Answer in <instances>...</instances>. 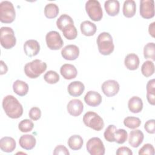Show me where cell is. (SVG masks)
I'll return each instance as SVG.
<instances>
[{"label": "cell", "instance_id": "13", "mask_svg": "<svg viewBox=\"0 0 155 155\" xmlns=\"http://www.w3.org/2000/svg\"><path fill=\"white\" fill-rule=\"evenodd\" d=\"M68 113L74 116L77 117L81 114L84 110V105L82 102L78 99L71 100L67 104V107Z\"/></svg>", "mask_w": 155, "mask_h": 155}, {"label": "cell", "instance_id": "27", "mask_svg": "<svg viewBox=\"0 0 155 155\" xmlns=\"http://www.w3.org/2000/svg\"><path fill=\"white\" fill-rule=\"evenodd\" d=\"M147 99L148 103L152 105L155 104V80L154 79L148 81L147 84Z\"/></svg>", "mask_w": 155, "mask_h": 155}, {"label": "cell", "instance_id": "7", "mask_svg": "<svg viewBox=\"0 0 155 155\" xmlns=\"http://www.w3.org/2000/svg\"><path fill=\"white\" fill-rule=\"evenodd\" d=\"M87 15L94 21H99L103 16V12L100 2L96 0H88L85 3Z\"/></svg>", "mask_w": 155, "mask_h": 155}, {"label": "cell", "instance_id": "28", "mask_svg": "<svg viewBox=\"0 0 155 155\" xmlns=\"http://www.w3.org/2000/svg\"><path fill=\"white\" fill-rule=\"evenodd\" d=\"M68 145L73 150H80L84 143V140L82 137L78 134H74L70 136L68 140Z\"/></svg>", "mask_w": 155, "mask_h": 155}, {"label": "cell", "instance_id": "9", "mask_svg": "<svg viewBox=\"0 0 155 155\" xmlns=\"http://www.w3.org/2000/svg\"><path fill=\"white\" fill-rule=\"evenodd\" d=\"M45 41L48 48L53 50H59L64 44L60 34L56 31H50L47 33L45 36Z\"/></svg>", "mask_w": 155, "mask_h": 155}, {"label": "cell", "instance_id": "15", "mask_svg": "<svg viewBox=\"0 0 155 155\" xmlns=\"http://www.w3.org/2000/svg\"><path fill=\"white\" fill-rule=\"evenodd\" d=\"M144 135L140 130L131 131L128 137V143L133 148L138 147L143 142Z\"/></svg>", "mask_w": 155, "mask_h": 155}, {"label": "cell", "instance_id": "32", "mask_svg": "<svg viewBox=\"0 0 155 155\" xmlns=\"http://www.w3.org/2000/svg\"><path fill=\"white\" fill-rule=\"evenodd\" d=\"M142 74L148 78L151 76L154 73V64L151 61H146L144 62L141 67Z\"/></svg>", "mask_w": 155, "mask_h": 155}, {"label": "cell", "instance_id": "2", "mask_svg": "<svg viewBox=\"0 0 155 155\" xmlns=\"http://www.w3.org/2000/svg\"><path fill=\"white\" fill-rule=\"evenodd\" d=\"M97 44L99 53L105 56L110 54L114 48L113 38L108 32H102L99 35Z\"/></svg>", "mask_w": 155, "mask_h": 155}, {"label": "cell", "instance_id": "38", "mask_svg": "<svg viewBox=\"0 0 155 155\" xmlns=\"http://www.w3.org/2000/svg\"><path fill=\"white\" fill-rule=\"evenodd\" d=\"M116 130H117V128L115 125H108L107 128L105 129L104 133L105 139L110 142H114V133Z\"/></svg>", "mask_w": 155, "mask_h": 155}, {"label": "cell", "instance_id": "23", "mask_svg": "<svg viewBox=\"0 0 155 155\" xmlns=\"http://www.w3.org/2000/svg\"><path fill=\"white\" fill-rule=\"evenodd\" d=\"M128 107L129 110L133 113H140L143 108L142 100L138 96H133L128 101Z\"/></svg>", "mask_w": 155, "mask_h": 155}, {"label": "cell", "instance_id": "45", "mask_svg": "<svg viewBox=\"0 0 155 155\" xmlns=\"http://www.w3.org/2000/svg\"><path fill=\"white\" fill-rule=\"evenodd\" d=\"M154 25H155V22H153L151 24H150L149 25V27H148V32H149L150 35H151V36L153 38H154V33H155V30H154L155 27H154Z\"/></svg>", "mask_w": 155, "mask_h": 155}, {"label": "cell", "instance_id": "29", "mask_svg": "<svg viewBox=\"0 0 155 155\" xmlns=\"http://www.w3.org/2000/svg\"><path fill=\"white\" fill-rule=\"evenodd\" d=\"M59 13V7L54 3L47 4L44 8L45 16L48 19L56 18Z\"/></svg>", "mask_w": 155, "mask_h": 155}, {"label": "cell", "instance_id": "6", "mask_svg": "<svg viewBox=\"0 0 155 155\" xmlns=\"http://www.w3.org/2000/svg\"><path fill=\"white\" fill-rule=\"evenodd\" d=\"M0 41L2 47L5 49L13 48L16 42L13 30L9 27H2L1 28Z\"/></svg>", "mask_w": 155, "mask_h": 155}, {"label": "cell", "instance_id": "16", "mask_svg": "<svg viewBox=\"0 0 155 155\" xmlns=\"http://www.w3.org/2000/svg\"><path fill=\"white\" fill-rule=\"evenodd\" d=\"M84 101L89 106L97 107L102 102V96L95 91H89L84 96Z\"/></svg>", "mask_w": 155, "mask_h": 155}, {"label": "cell", "instance_id": "31", "mask_svg": "<svg viewBox=\"0 0 155 155\" xmlns=\"http://www.w3.org/2000/svg\"><path fill=\"white\" fill-rule=\"evenodd\" d=\"M69 24H74V22L73 19L67 14L61 15L56 21V25L61 31H62L65 27Z\"/></svg>", "mask_w": 155, "mask_h": 155}, {"label": "cell", "instance_id": "35", "mask_svg": "<svg viewBox=\"0 0 155 155\" xmlns=\"http://www.w3.org/2000/svg\"><path fill=\"white\" fill-rule=\"evenodd\" d=\"M114 142L119 144L124 143L128 137V133L124 129H117L114 133Z\"/></svg>", "mask_w": 155, "mask_h": 155}, {"label": "cell", "instance_id": "36", "mask_svg": "<svg viewBox=\"0 0 155 155\" xmlns=\"http://www.w3.org/2000/svg\"><path fill=\"white\" fill-rule=\"evenodd\" d=\"M44 79L50 84H54L59 81V76L57 72L53 70L48 71L44 76Z\"/></svg>", "mask_w": 155, "mask_h": 155}, {"label": "cell", "instance_id": "20", "mask_svg": "<svg viewBox=\"0 0 155 155\" xmlns=\"http://www.w3.org/2000/svg\"><path fill=\"white\" fill-rule=\"evenodd\" d=\"M85 90V86L81 81H73L71 82L67 88L68 92L70 96L78 97L81 96Z\"/></svg>", "mask_w": 155, "mask_h": 155}, {"label": "cell", "instance_id": "18", "mask_svg": "<svg viewBox=\"0 0 155 155\" xmlns=\"http://www.w3.org/2000/svg\"><path fill=\"white\" fill-rule=\"evenodd\" d=\"M19 145L24 149L30 150L33 149L36 143V140L32 134H24L21 136L19 140Z\"/></svg>", "mask_w": 155, "mask_h": 155}, {"label": "cell", "instance_id": "39", "mask_svg": "<svg viewBox=\"0 0 155 155\" xmlns=\"http://www.w3.org/2000/svg\"><path fill=\"white\" fill-rule=\"evenodd\" d=\"M155 153L154 147L150 143L145 144L139 151V155L143 154H150L154 155Z\"/></svg>", "mask_w": 155, "mask_h": 155}, {"label": "cell", "instance_id": "12", "mask_svg": "<svg viewBox=\"0 0 155 155\" xmlns=\"http://www.w3.org/2000/svg\"><path fill=\"white\" fill-rule=\"evenodd\" d=\"M61 55L66 60L73 61L79 55V49L78 46L73 44L67 45L61 50Z\"/></svg>", "mask_w": 155, "mask_h": 155}, {"label": "cell", "instance_id": "3", "mask_svg": "<svg viewBox=\"0 0 155 155\" xmlns=\"http://www.w3.org/2000/svg\"><path fill=\"white\" fill-rule=\"evenodd\" d=\"M47 69V64L40 59H35L24 66L25 75L31 79L38 78Z\"/></svg>", "mask_w": 155, "mask_h": 155}, {"label": "cell", "instance_id": "8", "mask_svg": "<svg viewBox=\"0 0 155 155\" xmlns=\"http://www.w3.org/2000/svg\"><path fill=\"white\" fill-rule=\"evenodd\" d=\"M87 151L91 155H104L105 149L101 139L97 137L90 138L86 145Z\"/></svg>", "mask_w": 155, "mask_h": 155}, {"label": "cell", "instance_id": "44", "mask_svg": "<svg viewBox=\"0 0 155 155\" xmlns=\"http://www.w3.org/2000/svg\"><path fill=\"white\" fill-rule=\"evenodd\" d=\"M0 63H1V68H0L1 69V73H0V74L1 75H2V74H5L7 72L8 67H7V65L4 63V62L3 61L1 60L0 61Z\"/></svg>", "mask_w": 155, "mask_h": 155}, {"label": "cell", "instance_id": "14", "mask_svg": "<svg viewBox=\"0 0 155 155\" xmlns=\"http://www.w3.org/2000/svg\"><path fill=\"white\" fill-rule=\"evenodd\" d=\"M24 51L27 56H35L37 55L40 51V45L36 40H27L24 44Z\"/></svg>", "mask_w": 155, "mask_h": 155}, {"label": "cell", "instance_id": "21", "mask_svg": "<svg viewBox=\"0 0 155 155\" xmlns=\"http://www.w3.org/2000/svg\"><path fill=\"white\" fill-rule=\"evenodd\" d=\"M139 58L138 56L134 53H130L127 54L124 60V64L127 68L130 70H135L139 66Z\"/></svg>", "mask_w": 155, "mask_h": 155}, {"label": "cell", "instance_id": "10", "mask_svg": "<svg viewBox=\"0 0 155 155\" xmlns=\"http://www.w3.org/2000/svg\"><path fill=\"white\" fill-rule=\"evenodd\" d=\"M140 15L145 19H151L154 16V2L153 0L140 1Z\"/></svg>", "mask_w": 155, "mask_h": 155}, {"label": "cell", "instance_id": "30", "mask_svg": "<svg viewBox=\"0 0 155 155\" xmlns=\"http://www.w3.org/2000/svg\"><path fill=\"white\" fill-rule=\"evenodd\" d=\"M63 35L68 40L74 39L78 36V31L74 24H69L62 30Z\"/></svg>", "mask_w": 155, "mask_h": 155}, {"label": "cell", "instance_id": "22", "mask_svg": "<svg viewBox=\"0 0 155 155\" xmlns=\"http://www.w3.org/2000/svg\"><path fill=\"white\" fill-rule=\"evenodd\" d=\"M104 8L107 13L110 16H114L119 12L120 4L117 0H108L104 3Z\"/></svg>", "mask_w": 155, "mask_h": 155}, {"label": "cell", "instance_id": "24", "mask_svg": "<svg viewBox=\"0 0 155 155\" xmlns=\"http://www.w3.org/2000/svg\"><path fill=\"white\" fill-rule=\"evenodd\" d=\"M123 15L126 18H132L136 12V4L133 0L125 1L122 8Z\"/></svg>", "mask_w": 155, "mask_h": 155}, {"label": "cell", "instance_id": "11", "mask_svg": "<svg viewBox=\"0 0 155 155\" xmlns=\"http://www.w3.org/2000/svg\"><path fill=\"white\" fill-rule=\"evenodd\" d=\"M119 84L115 80H107L105 81L102 86L101 89L104 94L107 97L115 96L119 91Z\"/></svg>", "mask_w": 155, "mask_h": 155}, {"label": "cell", "instance_id": "4", "mask_svg": "<svg viewBox=\"0 0 155 155\" xmlns=\"http://www.w3.org/2000/svg\"><path fill=\"white\" fill-rule=\"evenodd\" d=\"M16 17L15 9L13 4L8 1L0 3V21L2 23L9 24L14 21Z\"/></svg>", "mask_w": 155, "mask_h": 155}, {"label": "cell", "instance_id": "5", "mask_svg": "<svg viewBox=\"0 0 155 155\" xmlns=\"http://www.w3.org/2000/svg\"><path fill=\"white\" fill-rule=\"evenodd\" d=\"M84 124L94 130L100 131L104 127V122L102 118L93 111H88L83 116Z\"/></svg>", "mask_w": 155, "mask_h": 155}, {"label": "cell", "instance_id": "17", "mask_svg": "<svg viewBox=\"0 0 155 155\" xmlns=\"http://www.w3.org/2000/svg\"><path fill=\"white\" fill-rule=\"evenodd\" d=\"M60 73L64 79L70 80L76 77L78 71L73 65L70 64H65L61 67Z\"/></svg>", "mask_w": 155, "mask_h": 155}, {"label": "cell", "instance_id": "1", "mask_svg": "<svg viewBox=\"0 0 155 155\" xmlns=\"http://www.w3.org/2000/svg\"><path fill=\"white\" fill-rule=\"evenodd\" d=\"M2 108L6 115L12 119L19 118L23 114L22 105L12 95H7L4 97Z\"/></svg>", "mask_w": 155, "mask_h": 155}, {"label": "cell", "instance_id": "41", "mask_svg": "<svg viewBox=\"0 0 155 155\" xmlns=\"http://www.w3.org/2000/svg\"><path fill=\"white\" fill-rule=\"evenodd\" d=\"M155 120L154 119H150L147 120L144 125V128L147 133L150 134H154L155 133Z\"/></svg>", "mask_w": 155, "mask_h": 155}, {"label": "cell", "instance_id": "37", "mask_svg": "<svg viewBox=\"0 0 155 155\" xmlns=\"http://www.w3.org/2000/svg\"><path fill=\"white\" fill-rule=\"evenodd\" d=\"M34 127L33 122L29 119L22 120L18 125L19 130L22 133H27L31 131Z\"/></svg>", "mask_w": 155, "mask_h": 155}, {"label": "cell", "instance_id": "40", "mask_svg": "<svg viewBox=\"0 0 155 155\" xmlns=\"http://www.w3.org/2000/svg\"><path fill=\"white\" fill-rule=\"evenodd\" d=\"M30 118L33 120H37L41 118V111L40 108L36 107H32L28 113Z\"/></svg>", "mask_w": 155, "mask_h": 155}, {"label": "cell", "instance_id": "42", "mask_svg": "<svg viewBox=\"0 0 155 155\" xmlns=\"http://www.w3.org/2000/svg\"><path fill=\"white\" fill-rule=\"evenodd\" d=\"M53 154L54 155H59V154H64V155H68L70 154V153L67 148L62 145H58L57 147H55L54 151H53Z\"/></svg>", "mask_w": 155, "mask_h": 155}, {"label": "cell", "instance_id": "34", "mask_svg": "<svg viewBox=\"0 0 155 155\" xmlns=\"http://www.w3.org/2000/svg\"><path fill=\"white\" fill-rule=\"evenodd\" d=\"M143 56L145 59L155 60V44L154 42H149L144 46Z\"/></svg>", "mask_w": 155, "mask_h": 155}, {"label": "cell", "instance_id": "26", "mask_svg": "<svg viewBox=\"0 0 155 155\" xmlns=\"http://www.w3.org/2000/svg\"><path fill=\"white\" fill-rule=\"evenodd\" d=\"M80 28L82 33L87 36H93L96 31V25L90 21H83L81 24Z\"/></svg>", "mask_w": 155, "mask_h": 155}, {"label": "cell", "instance_id": "33", "mask_svg": "<svg viewBox=\"0 0 155 155\" xmlns=\"http://www.w3.org/2000/svg\"><path fill=\"white\" fill-rule=\"evenodd\" d=\"M124 124L125 127L130 129H135L140 125L141 120L137 117L128 116L124 119Z\"/></svg>", "mask_w": 155, "mask_h": 155}, {"label": "cell", "instance_id": "19", "mask_svg": "<svg viewBox=\"0 0 155 155\" xmlns=\"http://www.w3.org/2000/svg\"><path fill=\"white\" fill-rule=\"evenodd\" d=\"M16 141L12 137L5 136L0 140V148L6 153H11L16 148Z\"/></svg>", "mask_w": 155, "mask_h": 155}, {"label": "cell", "instance_id": "25", "mask_svg": "<svg viewBox=\"0 0 155 155\" xmlns=\"http://www.w3.org/2000/svg\"><path fill=\"white\" fill-rule=\"evenodd\" d=\"M13 90L18 96H24L28 93V85L24 81L16 80L13 84Z\"/></svg>", "mask_w": 155, "mask_h": 155}, {"label": "cell", "instance_id": "43", "mask_svg": "<svg viewBox=\"0 0 155 155\" xmlns=\"http://www.w3.org/2000/svg\"><path fill=\"white\" fill-rule=\"evenodd\" d=\"M116 154L117 155H132L133 152L129 148L127 147H121L117 150Z\"/></svg>", "mask_w": 155, "mask_h": 155}]
</instances>
